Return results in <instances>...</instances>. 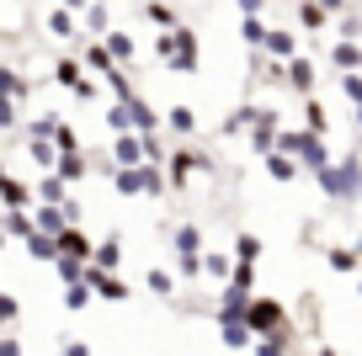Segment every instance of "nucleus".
<instances>
[{
    "instance_id": "nucleus-1",
    "label": "nucleus",
    "mask_w": 362,
    "mask_h": 356,
    "mask_svg": "<svg viewBox=\"0 0 362 356\" xmlns=\"http://www.w3.org/2000/svg\"><path fill=\"white\" fill-rule=\"evenodd\" d=\"M160 54L176 59L181 69H192V64H197V48H192V37H187V32H165V37H160Z\"/></svg>"
},
{
    "instance_id": "nucleus-2",
    "label": "nucleus",
    "mask_w": 362,
    "mask_h": 356,
    "mask_svg": "<svg viewBox=\"0 0 362 356\" xmlns=\"http://www.w3.org/2000/svg\"><path fill=\"white\" fill-rule=\"evenodd\" d=\"M309 80H315V69H309V59H293V85L309 90Z\"/></svg>"
},
{
    "instance_id": "nucleus-3",
    "label": "nucleus",
    "mask_w": 362,
    "mask_h": 356,
    "mask_svg": "<svg viewBox=\"0 0 362 356\" xmlns=\"http://www.w3.org/2000/svg\"><path fill=\"white\" fill-rule=\"evenodd\" d=\"M149 16H155L160 27H170V32H176V16H170V6H165V0H155V6H149Z\"/></svg>"
},
{
    "instance_id": "nucleus-4",
    "label": "nucleus",
    "mask_w": 362,
    "mask_h": 356,
    "mask_svg": "<svg viewBox=\"0 0 362 356\" xmlns=\"http://www.w3.org/2000/svg\"><path fill=\"white\" fill-rule=\"evenodd\" d=\"M59 80H64L69 90H86V80H80V69H75V64H59Z\"/></svg>"
},
{
    "instance_id": "nucleus-5",
    "label": "nucleus",
    "mask_w": 362,
    "mask_h": 356,
    "mask_svg": "<svg viewBox=\"0 0 362 356\" xmlns=\"http://www.w3.org/2000/svg\"><path fill=\"white\" fill-rule=\"evenodd\" d=\"M267 48H272V54H293V37H288V32H272Z\"/></svg>"
},
{
    "instance_id": "nucleus-6",
    "label": "nucleus",
    "mask_w": 362,
    "mask_h": 356,
    "mask_svg": "<svg viewBox=\"0 0 362 356\" xmlns=\"http://www.w3.org/2000/svg\"><path fill=\"white\" fill-rule=\"evenodd\" d=\"M112 54H117V59H134V37H123V32H112Z\"/></svg>"
},
{
    "instance_id": "nucleus-7",
    "label": "nucleus",
    "mask_w": 362,
    "mask_h": 356,
    "mask_svg": "<svg viewBox=\"0 0 362 356\" xmlns=\"http://www.w3.org/2000/svg\"><path fill=\"white\" fill-rule=\"evenodd\" d=\"M336 64H346V69H351V64H362V54L346 43V48H336Z\"/></svg>"
},
{
    "instance_id": "nucleus-8",
    "label": "nucleus",
    "mask_w": 362,
    "mask_h": 356,
    "mask_svg": "<svg viewBox=\"0 0 362 356\" xmlns=\"http://www.w3.org/2000/svg\"><path fill=\"white\" fill-rule=\"evenodd\" d=\"M240 6H245V11H256V6H261V0H240Z\"/></svg>"
}]
</instances>
